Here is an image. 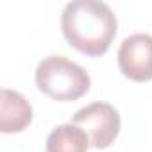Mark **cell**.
I'll use <instances>...</instances> for the list:
<instances>
[{"label":"cell","mask_w":152,"mask_h":152,"mask_svg":"<svg viewBox=\"0 0 152 152\" xmlns=\"http://www.w3.org/2000/svg\"><path fill=\"white\" fill-rule=\"evenodd\" d=\"M36 86L47 97L70 102L88 93L91 79L88 72L64 56H48L36 68Z\"/></svg>","instance_id":"7a4b0ae2"},{"label":"cell","mask_w":152,"mask_h":152,"mask_svg":"<svg viewBox=\"0 0 152 152\" xmlns=\"http://www.w3.org/2000/svg\"><path fill=\"white\" fill-rule=\"evenodd\" d=\"M116 16L106 2L73 0L61 15V31L79 52L99 57L106 54L116 36Z\"/></svg>","instance_id":"6da1fadb"},{"label":"cell","mask_w":152,"mask_h":152,"mask_svg":"<svg viewBox=\"0 0 152 152\" xmlns=\"http://www.w3.org/2000/svg\"><path fill=\"white\" fill-rule=\"evenodd\" d=\"M73 125H79L90 138L93 148H107L120 132V115L107 102H93L73 115Z\"/></svg>","instance_id":"3957f363"},{"label":"cell","mask_w":152,"mask_h":152,"mask_svg":"<svg viewBox=\"0 0 152 152\" xmlns=\"http://www.w3.org/2000/svg\"><path fill=\"white\" fill-rule=\"evenodd\" d=\"M32 122V107L29 100L9 88L2 90L0 99V131L4 134L20 132Z\"/></svg>","instance_id":"5b68a950"},{"label":"cell","mask_w":152,"mask_h":152,"mask_svg":"<svg viewBox=\"0 0 152 152\" xmlns=\"http://www.w3.org/2000/svg\"><path fill=\"white\" fill-rule=\"evenodd\" d=\"M88 134L73 124L57 125L47 138V152H88Z\"/></svg>","instance_id":"8992f818"},{"label":"cell","mask_w":152,"mask_h":152,"mask_svg":"<svg viewBox=\"0 0 152 152\" xmlns=\"http://www.w3.org/2000/svg\"><path fill=\"white\" fill-rule=\"evenodd\" d=\"M120 72L136 83L152 79V36L136 32L125 38L118 48Z\"/></svg>","instance_id":"277c9868"}]
</instances>
